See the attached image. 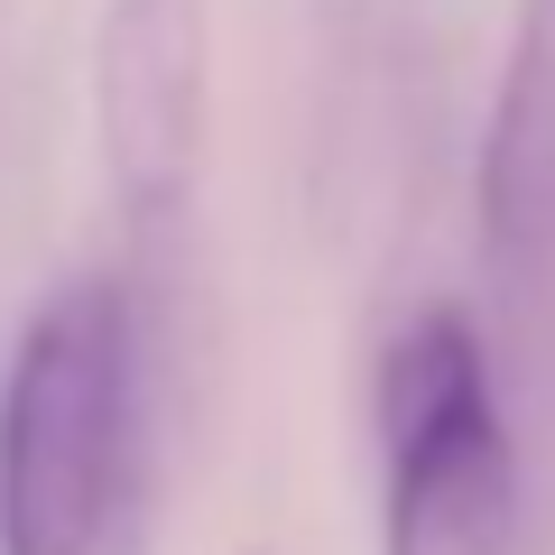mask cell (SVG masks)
I'll return each instance as SVG.
<instances>
[{"label": "cell", "instance_id": "1", "mask_svg": "<svg viewBox=\"0 0 555 555\" xmlns=\"http://www.w3.org/2000/svg\"><path fill=\"white\" fill-rule=\"evenodd\" d=\"M139 343L120 278H65L0 371V555H102L130 491Z\"/></svg>", "mask_w": 555, "mask_h": 555}, {"label": "cell", "instance_id": "2", "mask_svg": "<svg viewBox=\"0 0 555 555\" xmlns=\"http://www.w3.org/2000/svg\"><path fill=\"white\" fill-rule=\"evenodd\" d=\"M379 555H518V444L463 306L398 324L371 379Z\"/></svg>", "mask_w": 555, "mask_h": 555}, {"label": "cell", "instance_id": "3", "mask_svg": "<svg viewBox=\"0 0 555 555\" xmlns=\"http://www.w3.org/2000/svg\"><path fill=\"white\" fill-rule=\"evenodd\" d=\"M204 0H102L93 28V139L130 222L185 214L204 167Z\"/></svg>", "mask_w": 555, "mask_h": 555}, {"label": "cell", "instance_id": "4", "mask_svg": "<svg viewBox=\"0 0 555 555\" xmlns=\"http://www.w3.org/2000/svg\"><path fill=\"white\" fill-rule=\"evenodd\" d=\"M481 250L509 287L555 278V0L518 10L481 139Z\"/></svg>", "mask_w": 555, "mask_h": 555}]
</instances>
